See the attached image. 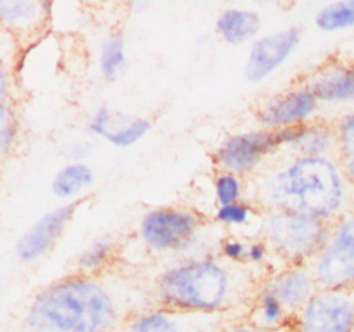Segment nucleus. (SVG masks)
Instances as JSON below:
<instances>
[{
	"label": "nucleus",
	"mask_w": 354,
	"mask_h": 332,
	"mask_svg": "<svg viewBox=\"0 0 354 332\" xmlns=\"http://www.w3.org/2000/svg\"><path fill=\"white\" fill-rule=\"evenodd\" d=\"M349 185L341 159L286 154L258 173L256 206L320 218L332 223L346 213Z\"/></svg>",
	"instance_id": "obj_1"
},
{
	"label": "nucleus",
	"mask_w": 354,
	"mask_h": 332,
	"mask_svg": "<svg viewBox=\"0 0 354 332\" xmlns=\"http://www.w3.org/2000/svg\"><path fill=\"white\" fill-rule=\"evenodd\" d=\"M127 315L99 275L61 277L40 287L23 315L26 332H121Z\"/></svg>",
	"instance_id": "obj_2"
},
{
	"label": "nucleus",
	"mask_w": 354,
	"mask_h": 332,
	"mask_svg": "<svg viewBox=\"0 0 354 332\" xmlns=\"http://www.w3.org/2000/svg\"><path fill=\"white\" fill-rule=\"evenodd\" d=\"M239 268L220 256L176 259L156 277V306L225 317L245 299Z\"/></svg>",
	"instance_id": "obj_3"
},
{
	"label": "nucleus",
	"mask_w": 354,
	"mask_h": 332,
	"mask_svg": "<svg viewBox=\"0 0 354 332\" xmlns=\"http://www.w3.org/2000/svg\"><path fill=\"white\" fill-rule=\"evenodd\" d=\"M330 223L320 218L283 211H265L259 237L286 266L311 265L328 237Z\"/></svg>",
	"instance_id": "obj_4"
},
{
	"label": "nucleus",
	"mask_w": 354,
	"mask_h": 332,
	"mask_svg": "<svg viewBox=\"0 0 354 332\" xmlns=\"http://www.w3.org/2000/svg\"><path fill=\"white\" fill-rule=\"evenodd\" d=\"M206 225L199 213L182 206H156L138 220V239L154 255L178 256Z\"/></svg>",
	"instance_id": "obj_5"
},
{
	"label": "nucleus",
	"mask_w": 354,
	"mask_h": 332,
	"mask_svg": "<svg viewBox=\"0 0 354 332\" xmlns=\"http://www.w3.org/2000/svg\"><path fill=\"white\" fill-rule=\"evenodd\" d=\"M310 268L318 289H354V211L332 221L327 241Z\"/></svg>",
	"instance_id": "obj_6"
},
{
	"label": "nucleus",
	"mask_w": 354,
	"mask_h": 332,
	"mask_svg": "<svg viewBox=\"0 0 354 332\" xmlns=\"http://www.w3.org/2000/svg\"><path fill=\"white\" fill-rule=\"evenodd\" d=\"M279 152H282L279 131L259 127L227 135L214 149L213 163L220 172L245 176L258 173Z\"/></svg>",
	"instance_id": "obj_7"
},
{
	"label": "nucleus",
	"mask_w": 354,
	"mask_h": 332,
	"mask_svg": "<svg viewBox=\"0 0 354 332\" xmlns=\"http://www.w3.org/2000/svg\"><path fill=\"white\" fill-rule=\"evenodd\" d=\"M292 332H354V289H318L292 318Z\"/></svg>",
	"instance_id": "obj_8"
},
{
	"label": "nucleus",
	"mask_w": 354,
	"mask_h": 332,
	"mask_svg": "<svg viewBox=\"0 0 354 332\" xmlns=\"http://www.w3.org/2000/svg\"><path fill=\"white\" fill-rule=\"evenodd\" d=\"M320 107L313 90L306 83H299L263 100L256 109V120L261 128L280 131L317 120Z\"/></svg>",
	"instance_id": "obj_9"
},
{
	"label": "nucleus",
	"mask_w": 354,
	"mask_h": 332,
	"mask_svg": "<svg viewBox=\"0 0 354 332\" xmlns=\"http://www.w3.org/2000/svg\"><path fill=\"white\" fill-rule=\"evenodd\" d=\"M303 37L304 31L299 26H287L272 33L259 35L249 45L244 62L245 82L256 85L275 75L299 48Z\"/></svg>",
	"instance_id": "obj_10"
},
{
	"label": "nucleus",
	"mask_w": 354,
	"mask_h": 332,
	"mask_svg": "<svg viewBox=\"0 0 354 332\" xmlns=\"http://www.w3.org/2000/svg\"><path fill=\"white\" fill-rule=\"evenodd\" d=\"M80 203H62L33 221L14 244V255L24 265L44 259L71 225Z\"/></svg>",
	"instance_id": "obj_11"
},
{
	"label": "nucleus",
	"mask_w": 354,
	"mask_h": 332,
	"mask_svg": "<svg viewBox=\"0 0 354 332\" xmlns=\"http://www.w3.org/2000/svg\"><path fill=\"white\" fill-rule=\"evenodd\" d=\"M86 128L92 138H102L114 147L127 149L144 140L152 131L154 123L147 116L100 104L90 113Z\"/></svg>",
	"instance_id": "obj_12"
},
{
	"label": "nucleus",
	"mask_w": 354,
	"mask_h": 332,
	"mask_svg": "<svg viewBox=\"0 0 354 332\" xmlns=\"http://www.w3.org/2000/svg\"><path fill=\"white\" fill-rule=\"evenodd\" d=\"M223 315H199L151 306L128 315L121 332H220Z\"/></svg>",
	"instance_id": "obj_13"
},
{
	"label": "nucleus",
	"mask_w": 354,
	"mask_h": 332,
	"mask_svg": "<svg viewBox=\"0 0 354 332\" xmlns=\"http://www.w3.org/2000/svg\"><path fill=\"white\" fill-rule=\"evenodd\" d=\"M52 7L45 0H0V31L14 40L37 38L48 26Z\"/></svg>",
	"instance_id": "obj_14"
},
{
	"label": "nucleus",
	"mask_w": 354,
	"mask_h": 332,
	"mask_svg": "<svg viewBox=\"0 0 354 332\" xmlns=\"http://www.w3.org/2000/svg\"><path fill=\"white\" fill-rule=\"evenodd\" d=\"M259 287L272 293L283 304L290 317H296L318 290L310 265L283 266L268 277Z\"/></svg>",
	"instance_id": "obj_15"
},
{
	"label": "nucleus",
	"mask_w": 354,
	"mask_h": 332,
	"mask_svg": "<svg viewBox=\"0 0 354 332\" xmlns=\"http://www.w3.org/2000/svg\"><path fill=\"white\" fill-rule=\"evenodd\" d=\"M279 137L286 154L311 158H334L339 154L335 127L327 121L313 120L299 127L286 128L279 131Z\"/></svg>",
	"instance_id": "obj_16"
},
{
	"label": "nucleus",
	"mask_w": 354,
	"mask_h": 332,
	"mask_svg": "<svg viewBox=\"0 0 354 332\" xmlns=\"http://www.w3.org/2000/svg\"><path fill=\"white\" fill-rule=\"evenodd\" d=\"M320 104L354 106V62H328L306 80Z\"/></svg>",
	"instance_id": "obj_17"
},
{
	"label": "nucleus",
	"mask_w": 354,
	"mask_h": 332,
	"mask_svg": "<svg viewBox=\"0 0 354 332\" xmlns=\"http://www.w3.org/2000/svg\"><path fill=\"white\" fill-rule=\"evenodd\" d=\"M261 14L249 7H227L214 19V33L232 47L252 44L261 33Z\"/></svg>",
	"instance_id": "obj_18"
},
{
	"label": "nucleus",
	"mask_w": 354,
	"mask_h": 332,
	"mask_svg": "<svg viewBox=\"0 0 354 332\" xmlns=\"http://www.w3.org/2000/svg\"><path fill=\"white\" fill-rule=\"evenodd\" d=\"M95 183V172L88 163H64L50 182V192L62 203H80Z\"/></svg>",
	"instance_id": "obj_19"
},
{
	"label": "nucleus",
	"mask_w": 354,
	"mask_h": 332,
	"mask_svg": "<svg viewBox=\"0 0 354 332\" xmlns=\"http://www.w3.org/2000/svg\"><path fill=\"white\" fill-rule=\"evenodd\" d=\"M245 320L252 325L266 331H286L292 325V317L283 308V304L268 293L259 287L249 303V310L245 313Z\"/></svg>",
	"instance_id": "obj_20"
},
{
	"label": "nucleus",
	"mask_w": 354,
	"mask_h": 332,
	"mask_svg": "<svg viewBox=\"0 0 354 332\" xmlns=\"http://www.w3.org/2000/svg\"><path fill=\"white\" fill-rule=\"evenodd\" d=\"M99 71L106 82H118L128 71V42L124 33L113 31L100 40L97 54Z\"/></svg>",
	"instance_id": "obj_21"
},
{
	"label": "nucleus",
	"mask_w": 354,
	"mask_h": 332,
	"mask_svg": "<svg viewBox=\"0 0 354 332\" xmlns=\"http://www.w3.org/2000/svg\"><path fill=\"white\" fill-rule=\"evenodd\" d=\"M118 242L113 235H100L83 248L76 258V272L83 275H99L114 261Z\"/></svg>",
	"instance_id": "obj_22"
},
{
	"label": "nucleus",
	"mask_w": 354,
	"mask_h": 332,
	"mask_svg": "<svg viewBox=\"0 0 354 332\" xmlns=\"http://www.w3.org/2000/svg\"><path fill=\"white\" fill-rule=\"evenodd\" d=\"M322 33H339L354 28V0H337L322 6L313 19Z\"/></svg>",
	"instance_id": "obj_23"
},
{
	"label": "nucleus",
	"mask_w": 354,
	"mask_h": 332,
	"mask_svg": "<svg viewBox=\"0 0 354 332\" xmlns=\"http://www.w3.org/2000/svg\"><path fill=\"white\" fill-rule=\"evenodd\" d=\"M21 140V116L16 102L9 100L0 106V159L16 151Z\"/></svg>",
	"instance_id": "obj_24"
},
{
	"label": "nucleus",
	"mask_w": 354,
	"mask_h": 332,
	"mask_svg": "<svg viewBox=\"0 0 354 332\" xmlns=\"http://www.w3.org/2000/svg\"><path fill=\"white\" fill-rule=\"evenodd\" d=\"M245 183L244 178L230 172H220L213 178V194L216 206H225V204L239 203L244 199Z\"/></svg>",
	"instance_id": "obj_25"
},
{
	"label": "nucleus",
	"mask_w": 354,
	"mask_h": 332,
	"mask_svg": "<svg viewBox=\"0 0 354 332\" xmlns=\"http://www.w3.org/2000/svg\"><path fill=\"white\" fill-rule=\"evenodd\" d=\"M254 204L251 201H239V203L225 204V206H216L214 210V223L220 227L228 228H241L248 227L254 218Z\"/></svg>",
	"instance_id": "obj_26"
},
{
	"label": "nucleus",
	"mask_w": 354,
	"mask_h": 332,
	"mask_svg": "<svg viewBox=\"0 0 354 332\" xmlns=\"http://www.w3.org/2000/svg\"><path fill=\"white\" fill-rule=\"evenodd\" d=\"M334 127L337 133L339 159H354V109L342 114Z\"/></svg>",
	"instance_id": "obj_27"
},
{
	"label": "nucleus",
	"mask_w": 354,
	"mask_h": 332,
	"mask_svg": "<svg viewBox=\"0 0 354 332\" xmlns=\"http://www.w3.org/2000/svg\"><path fill=\"white\" fill-rule=\"evenodd\" d=\"M248 244L249 241L234 237V235L225 237L218 249V256L230 265L248 266Z\"/></svg>",
	"instance_id": "obj_28"
},
{
	"label": "nucleus",
	"mask_w": 354,
	"mask_h": 332,
	"mask_svg": "<svg viewBox=\"0 0 354 332\" xmlns=\"http://www.w3.org/2000/svg\"><path fill=\"white\" fill-rule=\"evenodd\" d=\"M92 152V138H73V140L64 142L59 147V154H61V158L66 159V163H86Z\"/></svg>",
	"instance_id": "obj_29"
},
{
	"label": "nucleus",
	"mask_w": 354,
	"mask_h": 332,
	"mask_svg": "<svg viewBox=\"0 0 354 332\" xmlns=\"http://www.w3.org/2000/svg\"><path fill=\"white\" fill-rule=\"evenodd\" d=\"M270 251L268 244L259 239H251L248 244V266H263L270 259Z\"/></svg>",
	"instance_id": "obj_30"
},
{
	"label": "nucleus",
	"mask_w": 354,
	"mask_h": 332,
	"mask_svg": "<svg viewBox=\"0 0 354 332\" xmlns=\"http://www.w3.org/2000/svg\"><path fill=\"white\" fill-rule=\"evenodd\" d=\"M12 68L3 55H0V106L12 100Z\"/></svg>",
	"instance_id": "obj_31"
},
{
	"label": "nucleus",
	"mask_w": 354,
	"mask_h": 332,
	"mask_svg": "<svg viewBox=\"0 0 354 332\" xmlns=\"http://www.w3.org/2000/svg\"><path fill=\"white\" fill-rule=\"evenodd\" d=\"M220 332H292V331H290V329H286V331H266V329L256 327V325H252L251 322L242 318V320L227 322V324L220 329Z\"/></svg>",
	"instance_id": "obj_32"
},
{
	"label": "nucleus",
	"mask_w": 354,
	"mask_h": 332,
	"mask_svg": "<svg viewBox=\"0 0 354 332\" xmlns=\"http://www.w3.org/2000/svg\"><path fill=\"white\" fill-rule=\"evenodd\" d=\"M341 165L342 169H344L346 178L354 187V159H344V161H341Z\"/></svg>",
	"instance_id": "obj_33"
},
{
	"label": "nucleus",
	"mask_w": 354,
	"mask_h": 332,
	"mask_svg": "<svg viewBox=\"0 0 354 332\" xmlns=\"http://www.w3.org/2000/svg\"><path fill=\"white\" fill-rule=\"evenodd\" d=\"M0 182H2V168H0Z\"/></svg>",
	"instance_id": "obj_34"
},
{
	"label": "nucleus",
	"mask_w": 354,
	"mask_h": 332,
	"mask_svg": "<svg viewBox=\"0 0 354 332\" xmlns=\"http://www.w3.org/2000/svg\"><path fill=\"white\" fill-rule=\"evenodd\" d=\"M0 33H3V31H0Z\"/></svg>",
	"instance_id": "obj_35"
}]
</instances>
